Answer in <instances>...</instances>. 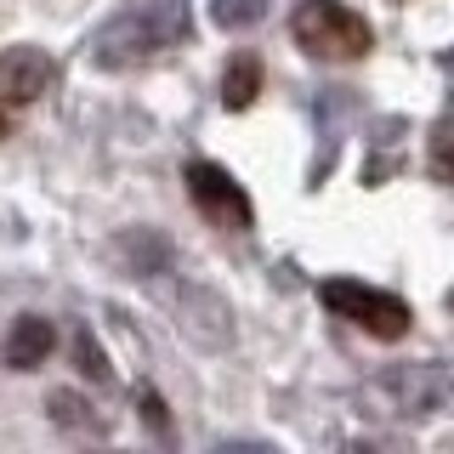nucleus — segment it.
I'll return each instance as SVG.
<instances>
[{
	"label": "nucleus",
	"instance_id": "12",
	"mask_svg": "<svg viewBox=\"0 0 454 454\" xmlns=\"http://www.w3.org/2000/svg\"><path fill=\"white\" fill-rule=\"evenodd\" d=\"M74 364H80V375L91 380V387H108V380H114V369H108V352L91 340V330H85V324L74 330Z\"/></svg>",
	"mask_w": 454,
	"mask_h": 454
},
{
	"label": "nucleus",
	"instance_id": "7",
	"mask_svg": "<svg viewBox=\"0 0 454 454\" xmlns=\"http://www.w3.org/2000/svg\"><path fill=\"white\" fill-rule=\"evenodd\" d=\"M176 324L199 347H227V340H233V312H227V301L210 295V290H199V284H188V290L176 295Z\"/></svg>",
	"mask_w": 454,
	"mask_h": 454
},
{
	"label": "nucleus",
	"instance_id": "1",
	"mask_svg": "<svg viewBox=\"0 0 454 454\" xmlns=\"http://www.w3.org/2000/svg\"><path fill=\"white\" fill-rule=\"evenodd\" d=\"M193 40V12L188 0H137V6L114 12V18L97 28L91 57L103 68H137L160 51H176Z\"/></svg>",
	"mask_w": 454,
	"mask_h": 454
},
{
	"label": "nucleus",
	"instance_id": "17",
	"mask_svg": "<svg viewBox=\"0 0 454 454\" xmlns=\"http://www.w3.org/2000/svg\"><path fill=\"white\" fill-rule=\"evenodd\" d=\"M91 454H120V449H91Z\"/></svg>",
	"mask_w": 454,
	"mask_h": 454
},
{
	"label": "nucleus",
	"instance_id": "18",
	"mask_svg": "<svg viewBox=\"0 0 454 454\" xmlns=\"http://www.w3.org/2000/svg\"><path fill=\"white\" fill-rule=\"evenodd\" d=\"M0 137H6V120H0Z\"/></svg>",
	"mask_w": 454,
	"mask_h": 454
},
{
	"label": "nucleus",
	"instance_id": "5",
	"mask_svg": "<svg viewBox=\"0 0 454 454\" xmlns=\"http://www.w3.org/2000/svg\"><path fill=\"white\" fill-rule=\"evenodd\" d=\"M188 193H193V205H199V216L205 222H216L227 227V233H245V227L255 222V210H250V193L239 188L233 176H227L222 165H210V160H193L188 170Z\"/></svg>",
	"mask_w": 454,
	"mask_h": 454
},
{
	"label": "nucleus",
	"instance_id": "19",
	"mask_svg": "<svg viewBox=\"0 0 454 454\" xmlns=\"http://www.w3.org/2000/svg\"><path fill=\"white\" fill-rule=\"evenodd\" d=\"M449 307H454V290H449Z\"/></svg>",
	"mask_w": 454,
	"mask_h": 454
},
{
	"label": "nucleus",
	"instance_id": "6",
	"mask_svg": "<svg viewBox=\"0 0 454 454\" xmlns=\"http://www.w3.org/2000/svg\"><path fill=\"white\" fill-rule=\"evenodd\" d=\"M57 80V63L40 46H6L0 51V103L6 108H23L35 97H46Z\"/></svg>",
	"mask_w": 454,
	"mask_h": 454
},
{
	"label": "nucleus",
	"instance_id": "9",
	"mask_svg": "<svg viewBox=\"0 0 454 454\" xmlns=\"http://www.w3.org/2000/svg\"><path fill=\"white\" fill-rule=\"evenodd\" d=\"M120 255H125V267H131V273L153 278V273H165V267H170V239L137 227V233H120Z\"/></svg>",
	"mask_w": 454,
	"mask_h": 454
},
{
	"label": "nucleus",
	"instance_id": "2",
	"mask_svg": "<svg viewBox=\"0 0 454 454\" xmlns=\"http://www.w3.org/2000/svg\"><path fill=\"white\" fill-rule=\"evenodd\" d=\"M290 35H295V46L307 57H318V63H358V57H369V46H375L369 23L352 6H340V0H301V6L290 12Z\"/></svg>",
	"mask_w": 454,
	"mask_h": 454
},
{
	"label": "nucleus",
	"instance_id": "3",
	"mask_svg": "<svg viewBox=\"0 0 454 454\" xmlns=\"http://www.w3.org/2000/svg\"><path fill=\"white\" fill-rule=\"evenodd\" d=\"M387 415L397 420H432L437 409L454 403V369L437 364V358H420V364H392L375 375V387H369Z\"/></svg>",
	"mask_w": 454,
	"mask_h": 454
},
{
	"label": "nucleus",
	"instance_id": "16",
	"mask_svg": "<svg viewBox=\"0 0 454 454\" xmlns=\"http://www.w3.org/2000/svg\"><path fill=\"white\" fill-rule=\"evenodd\" d=\"M210 454H284L278 443H262V437H227V443H216Z\"/></svg>",
	"mask_w": 454,
	"mask_h": 454
},
{
	"label": "nucleus",
	"instance_id": "8",
	"mask_svg": "<svg viewBox=\"0 0 454 454\" xmlns=\"http://www.w3.org/2000/svg\"><path fill=\"white\" fill-rule=\"evenodd\" d=\"M51 347H57V330H51V318H40V312H23V318L6 330V364L12 369H40L51 358Z\"/></svg>",
	"mask_w": 454,
	"mask_h": 454
},
{
	"label": "nucleus",
	"instance_id": "14",
	"mask_svg": "<svg viewBox=\"0 0 454 454\" xmlns=\"http://www.w3.org/2000/svg\"><path fill=\"white\" fill-rule=\"evenodd\" d=\"M432 176L437 182H454V114H443V120L432 125Z\"/></svg>",
	"mask_w": 454,
	"mask_h": 454
},
{
	"label": "nucleus",
	"instance_id": "10",
	"mask_svg": "<svg viewBox=\"0 0 454 454\" xmlns=\"http://www.w3.org/2000/svg\"><path fill=\"white\" fill-rule=\"evenodd\" d=\"M255 91H262V57H255V51H239L233 63L222 68V103L239 114V108L255 103Z\"/></svg>",
	"mask_w": 454,
	"mask_h": 454
},
{
	"label": "nucleus",
	"instance_id": "15",
	"mask_svg": "<svg viewBox=\"0 0 454 454\" xmlns=\"http://www.w3.org/2000/svg\"><path fill=\"white\" fill-rule=\"evenodd\" d=\"M142 420L153 426L160 437H170V415H165V397L153 392V387H142Z\"/></svg>",
	"mask_w": 454,
	"mask_h": 454
},
{
	"label": "nucleus",
	"instance_id": "11",
	"mask_svg": "<svg viewBox=\"0 0 454 454\" xmlns=\"http://www.w3.org/2000/svg\"><path fill=\"white\" fill-rule=\"evenodd\" d=\"M46 409H51L57 426H74V432H103V415H91V403L74 397V392H51Z\"/></svg>",
	"mask_w": 454,
	"mask_h": 454
},
{
	"label": "nucleus",
	"instance_id": "4",
	"mask_svg": "<svg viewBox=\"0 0 454 454\" xmlns=\"http://www.w3.org/2000/svg\"><path fill=\"white\" fill-rule=\"evenodd\" d=\"M318 301L330 307L335 318H347V324H358L364 335H375V340H403L409 324H415V312H409L403 295L375 290V284H364V278H324Z\"/></svg>",
	"mask_w": 454,
	"mask_h": 454
},
{
	"label": "nucleus",
	"instance_id": "13",
	"mask_svg": "<svg viewBox=\"0 0 454 454\" xmlns=\"http://www.w3.org/2000/svg\"><path fill=\"white\" fill-rule=\"evenodd\" d=\"M267 6H273V0H210V18L222 28H250V23L267 18Z\"/></svg>",
	"mask_w": 454,
	"mask_h": 454
}]
</instances>
